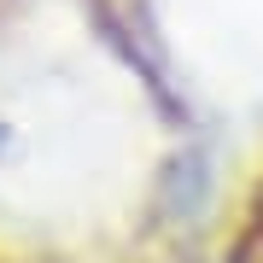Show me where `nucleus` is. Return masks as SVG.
<instances>
[{
  "instance_id": "1",
  "label": "nucleus",
  "mask_w": 263,
  "mask_h": 263,
  "mask_svg": "<svg viewBox=\"0 0 263 263\" xmlns=\"http://www.w3.org/2000/svg\"><path fill=\"white\" fill-rule=\"evenodd\" d=\"M234 263H263V193L252 199V211H246V228L234 240Z\"/></svg>"
}]
</instances>
